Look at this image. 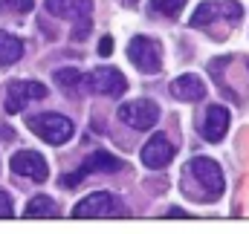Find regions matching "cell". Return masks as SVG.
Returning a JSON list of instances; mask_svg holds the SVG:
<instances>
[{"instance_id":"6da1fadb","label":"cell","mask_w":249,"mask_h":234,"mask_svg":"<svg viewBox=\"0 0 249 234\" xmlns=\"http://www.w3.org/2000/svg\"><path fill=\"white\" fill-rule=\"evenodd\" d=\"M180 191L194 202H214V200H220L223 191H226L223 168L214 159H209V156H194L191 162L183 165Z\"/></svg>"},{"instance_id":"7a4b0ae2","label":"cell","mask_w":249,"mask_h":234,"mask_svg":"<svg viewBox=\"0 0 249 234\" xmlns=\"http://www.w3.org/2000/svg\"><path fill=\"white\" fill-rule=\"evenodd\" d=\"M26 127L35 136H41L47 145H67L75 133L72 121L61 113H32V116H26Z\"/></svg>"},{"instance_id":"3957f363","label":"cell","mask_w":249,"mask_h":234,"mask_svg":"<svg viewBox=\"0 0 249 234\" xmlns=\"http://www.w3.org/2000/svg\"><path fill=\"white\" fill-rule=\"evenodd\" d=\"M127 58L130 64L139 69V72H148V75H157L162 69V50L154 38L148 35H133L130 44H127Z\"/></svg>"},{"instance_id":"277c9868","label":"cell","mask_w":249,"mask_h":234,"mask_svg":"<svg viewBox=\"0 0 249 234\" xmlns=\"http://www.w3.org/2000/svg\"><path fill=\"white\" fill-rule=\"evenodd\" d=\"M127 211H122L119 205V197L107 194V191H96V194H87L75 208H72V217L75 220H99V217H122Z\"/></svg>"},{"instance_id":"5b68a950","label":"cell","mask_w":249,"mask_h":234,"mask_svg":"<svg viewBox=\"0 0 249 234\" xmlns=\"http://www.w3.org/2000/svg\"><path fill=\"white\" fill-rule=\"evenodd\" d=\"M241 15H244V9H241V3H238V0H203V3L194 9V15H191L188 26L206 29V26H209L212 20H217V17H226L229 23H238V20H241Z\"/></svg>"},{"instance_id":"8992f818","label":"cell","mask_w":249,"mask_h":234,"mask_svg":"<svg viewBox=\"0 0 249 234\" xmlns=\"http://www.w3.org/2000/svg\"><path fill=\"white\" fill-rule=\"evenodd\" d=\"M84 90L96 93V96H107V99H119L127 90V78L116 67H99L90 75H84Z\"/></svg>"},{"instance_id":"52a82bcc","label":"cell","mask_w":249,"mask_h":234,"mask_svg":"<svg viewBox=\"0 0 249 234\" xmlns=\"http://www.w3.org/2000/svg\"><path fill=\"white\" fill-rule=\"evenodd\" d=\"M124 162L122 159H116L113 153H107V150H96V153H90L87 159H84V165L75 171V174H67L61 179L64 188H75V185H81V179L90 174H116V171H122Z\"/></svg>"},{"instance_id":"ba28073f","label":"cell","mask_w":249,"mask_h":234,"mask_svg":"<svg viewBox=\"0 0 249 234\" xmlns=\"http://www.w3.org/2000/svg\"><path fill=\"white\" fill-rule=\"evenodd\" d=\"M116 113L133 130H151L160 121V104L151 99H133V101H124Z\"/></svg>"},{"instance_id":"9c48e42d","label":"cell","mask_w":249,"mask_h":234,"mask_svg":"<svg viewBox=\"0 0 249 234\" xmlns=\"http://www.w3.org/2000/svg\"><path fill=\"white\" fill-rule=\"evenodd\" d=\"M47 99V87L41 81H12L6 87V104L3 110L12 116V113H20L29 101H41Z\"/></svg>"},{"instance_id":"30bf717a","label":"cell","mask_w":249,"mask_h":234,"mask_svg":"<svg viewBox=\"0 0 249 234\" xmlns=\"http://www.w3.org/2000/svg\"><path fill=\"white\" fill-rule=\"evenodd\" d=\"M174 159V145L165 133H157L148 139V145L142 148V165L148 171H162L168 168V162Z\"/></svg>"},{"instance_id":"8fae6325","label":"cell","mask_w":249,"mask_h":234,"mask_svg":"<svg viewBox=\"0 0 249 234\" xmlns=\"http://www.w3.org/2000/svg\"><path fill=\"white\" fill-rule=\"evenodd\" d=\"M9 168L15 171L18 176H26L32 182H47L50 176V168H47V159L35 150H18L9 162Z\"/></svg>"},{"instance_id":"7c38bea8","label":"cell","mask_w":249,"mask_h":234,"mask_svg":"<svg viewBox=\"0 0 249 234\" xmlns=\"http://www.w3.org/2000/svg\"><path fill=\"white\" fill-rule=\"evenodd\" d=\"M229 110L223 107V104H212L209 110H206V118H203V124H200V133H203V139L206 142H220L226 133H229Z\"/></svg>"},{"instance_id":"4fadbf2b","label":"cell","mask_w":249,"mask_h":234,"mask_svg":"<svg viewBox=\"0 0 249 234\" xmlns=\"http://www.w3.org/2000/svg\"><path fill=\"white\" fill-rule=\"evenodd\" d=\"M47 12L55 17H67V20H81L90 17L93 12V0H44Z\"/></svg>"},{"instance_id":"5bb4252c","label":"cell","mask_w":249,"mask_h":234,"mask_svg":"<svg viewBox=\"0 0 249 234\" xmlns=\"http://www.w3.org/2000/svg\"><path fill=\"white\" fill-rule=\"evenodd\" d=\"M168 90H171V96L180 99V101H200V99L206 96V84H203V78L194 75V72H186V75L174 78Z\"/></svg>"},{"instance_id":"9a60e30c","label":"cell","mask_w":249,"mask_h":234,"mask_svg":"<svg viewBox=\"0 0 249 234\" xmlns=\"http://www.w3.org/2000/svg\"><path fill=\"white\" fill-rule=\"evenodd\" d=\"M55 84L61 87L67 96H78L84 90V72H78V67H64V69H55Z\"/></svg>"},{"instance_id":"2e32d148","label":"cell","mask_w":249,"mask_h":234,"mask_svg":"<svg viewBox=\"0 0 249 234\" xmlns=\"http://www.w3.org/2000/svg\"><path fill=\"white\" fill-rule=\"evenodd\" d=\"M20 55H23V44H20V38H18V35H9V32L0 29V67H12V64H18Z\"/></svg>"},{"instance_id":"e0dca14e","label":"cell","mask_w":249,"mask_h":234,"mask_svg":"<svg viewBox=\"0 0 249 234\" xmlns=\"http://www.w3.org/2000/svg\"><path fill=\"white\" fill-rule=\"evenodd\" d=\"M23 217H47V220H53V217H58V205H55L53 197H44V194L41 197H32L26 202Z\"/></svg>"},{"instance_id":"ac0fdd59","label":"cell","mask_w":249,"mask_h":234,"mask_svg":"<svg viewBox=\"0 0 249 234\" xmlns=\"http://www.w3.org/2000/svg\"><path fill=\"white\" fill-rule=\"evenodd\" d=\"M186 3L188 0H151V9L160 12V15H165V17H177Z\"/></svg>"},{"instance_id":"d6986e66","label":"cell","mask_w":249,"mask_h":234,"mask_svg":"<svg viewBox=\"0 0 249 234\" xmlns=\"http://www.w3.org/2000/svg\"><path fill=\"white\" fill-rule=\"evenodd\" d=\"M32 0H0V9H6V12H18V15H26V12H32Z\"/></svg>"},{"instance_id":"ffe728a7","label":"cell","mask_w":249,"mask_h":234,"mask_svg":"<svg viewBox=\"0 0 249 234\" xmlns=\"http://www.w3.org/2000/svg\"><path fill=\"white\" fill-rule=\"evenodd\" d=\"M87 35H90V17H81V26L75 23V29H72L70 38H72V41H84Z\"/></svg>"},{"instance_id":"44dd1931","label":"cell","mask_w":249,"mask_h":234,"mask_svg":"<svg viewBox=\"0 0 249 234\" xmlns=\"http://www.w3.org/2000/svg\"><path fill=\"white\" fill-rule=\"evenodd\" d=\"M15 214V208H12V197L6 194V191H0V220H6V217H12Z\"/></svg>"},{"instance_id":"7402d4cb","label":"cell","mask_w":249,"mask_h":234,"mask_svg":"<svg viewBox=\"0 0 249 234\" xmlns=\"http://www.w3.org/2000/svg\"><path fill=\"white\" fill-rule=\"evenodd\" d=\"M99 55H102V58H110V55H113V38H110V35L102 38V44H99Z\"/></svg>"},{"instance_id":"603a6c76","label":"cell","mask_w":249,"mask_h":234,"mask_svg":"<svg viewBox=\"0 0 249 234\" xmlns=\"http://www.w3.org/2000/svg\"><path fill=\"white\" fill-rule=\"evenodd\" d=\"M12 139H15V130H12V127H3V124H0V142H12Z\"/></svg>"},{"instance_id":"cb8c5ba5","label":"cell","mask_w":249,"mask_h":234,"mask_svg":"<svg viewBox=\"0 0 249 234\" xmlns=\"http://www.w3.org/2000/svg\"><path fill=\"white\" fill-rule=\"evenodd\" d=\"M124 6H133V3H136V0H122Z\"/></svg>"},{"instance_id":"d4e9b609","label":"cell","mask_w":249,"mask_h":234,"mask_svg":"<svg viewBox=\"0 0 249 234\" xmlns=\"http://www.w3.org/2000/svg\"><path fill=\"white\" fill-rule=\"evenodd\" d=\"M247 67H249V58H247Z\"/></svg>"}]
</instances>
